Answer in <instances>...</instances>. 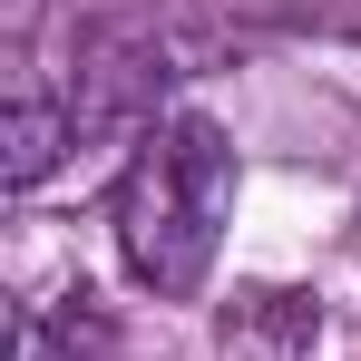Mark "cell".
Segmentation results:
<instances>
[{
  "instance_id": "obj_1",
  "label": "cell",
  "mask_w": 361,
  "mask_h": 361,
  "mask_svg": "<svg viewBox=\"0 0 361 361\" xmlns=\"http://www.w3.org/2000/svg\"><path fill=\"white\" fill-rule=\"evenodd\" d=\"M225 215H235V147H225V127L205 118V108L157 118L137 137L127 176H118V205H108L127 274L147 293H166V302L205 293L215 244H225Z\"/></svg>"
},
{
  "instance_id": "obj_2",
  "label": "cell",
  "mask_w": 361,
  "mask_h": 361,
  "mask_svg": "<svg viewBox=\"0 0 361 361\" xmlns=\"http://www.w3.org/2000/svg\"><path fill=\"white\" fill-rule=\"evenodd\" d=\"M322 302L302 283H235L215 312V361H312Z\"/></svg>"
},
{
  "instance_id": "obj_3",
  "label": "cell",
  "mask_w": 361,
  "mask_h": 361,
  "mask_svg": "<svg viewBox=\"0 0 361 361\" xmlns=\"http://www.w3.org/2000/svg\"><path fill=\"white\" fill-rule=\"evenodd\" d=\"M49 157H59V118H49L39 88H20V108H10V185H39Z\"/></svg>"
}]
</instances>
